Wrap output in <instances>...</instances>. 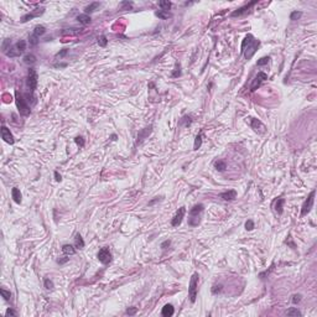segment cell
Segmentation results:
<instances>
[{"label":"cell","mask_w":317,"mask_h":317,"mask_svg":"<svg viewBox=\"0 0 317 317\" xmlns=\"http://www.w3.org/2000/svg\"><path fill=\"white\" fill-rule=\"evenodd\" d=\"M259 46H260V41L257 40L253 35H247L245 37H244L243 42H242V47H240L242 50H240V52L244 55L245 60L249 61L254 56V53L257 52V50H258Z\"/></svg>","instance_id":"6da1fadb"},{"label":"cell","mask_w":317,"mask_h":317,"mask_svg":"<svg viewBox=\"0 0 317 317\" xmlns=\"http://www.w3.org/2000/svg\"><path fill=\"white\" fill-rule=\"evenodd\" d=\"M27 99H25V97L20 93L19 91L15 92V102H16V107L19 109V113L21 114L22 117H29L31 113L30 105L27 104Z\"/></svg>","instance_id":"7a4b0ae2"},{"label":"cell","mask_w":317,"mask_h":317,"mask_svg":"<svg viewBox=\"0 0 317 317\" xmlns=\"http://www.w3.org/2000/svg\"><path fill=\"white\" fill-rule=\"evenodd\" d=\"M205 209V206L202 203L195 205L192 208L190 209V217H188V224L191 227H197L200 224V219H201V214Z\"/></svg>","instance_id":"3957f363"},{"label":"cell","mask_w":317,"mask_h":317,"mask_svg":"<svg viewBox=\"0 0 317 317\" xmlns=\"http://www.w3.org/2000/svg\"><path fill=\"white\" fill-rule=\"evenodd\" d=\"M198 280H200L198 274L195 273V274L191 276L190 284H188V297H190V300H191V302H192V304L196 302V299H197V289H198Z\"/></svg>","instance_id":"277c9868"},{"label":"cell","mask_w":317,"mask_h":317,"mask_svg":"<svg viewBox=\"0 0 317 317\" xmlns=\"http://www.w3.org/2000/svg\"><path fill=\"white\" fill-rule=\"evenodd\" d=\"M315 196H316V191L313 190L311 193L309 195V197L306 198V201L302 205V209H301V217H305L306 214H309L310 211L312 209L313 207V202H315Z\"/></svg>","instance_id":"5b68a950"},{"label":"cell","mask_w":317,"mask_h":317,"mask_svg":"<svg viewBox=\"0 0 317 317\" xmlns=\"http://www.w3.org/2000/svg\"><path fill=\"white\" fill-rule=\"evenodd\" d=\"M37 79H39V76H37V72H36L35 68H29V73H27V86L30 88V92L31 94L35 92L36 87H37Z\"/></svg>","instance_id":"8992f818"},{"label":"cell","mask_w":317,"mask_h":317,"mask_svg":"<svg viewBox=\"0 0 317 317\" xmlns=\"http://www.w3.org/2000/svg\"><path fill=\"white\" fill-rule=\"evenodd\" d=\"M247 123H249V125L252 127V129H254V131H257L259 134H264L265 131H266V127H265L264 124L257 118L249 117V118H247Z\"/></svg>","instance_id":"52a82bcc"},{"label":"cell","mask_w":317,"mask_h":317,"mask_svg":"<svg viewBox=\"0 0 317 317\" xmlns=\"http://www.w3.org/2000/svg\"><path fill=\"white\" fill-rule=\"evenodd\" d=\"M97 258L102 264H109L112 261V253H110V250H109V248L104 247V248L99 249V252H98V254H97Z\"/></svg>","instance_id":"ba28073f"},{"label":"cell","mask_w":317,"mask_h":317,"mask_svg":"<svg viewBox=\"0 0 317 317\" xmlns=\"http://www.w3.org/2000/svg\"><path fill=\"white\" fill-rule=\"evenodd\" d=\"M265 79H268V75L265 73V72H259L250 84V92H255Z\"/></svg>","instance_id":"9c48e42d"},{"label":"cell","mask_w":317,"mask_h":317,"mask_svg":"<svg viewBox=\"0 0 317 317\" xmlns=\"http://www.w3.org/2000/svg\"><path fill=\"white\" fill-rule=\"evenodd\" d=\"M185 213H186V207H181V208H179V211L176 212L175 217L172 218V221H171V226L172 227H179L181 223H182Z\"/></svg>","instance_id":"30bf717a"},{"label":"cell","mask_w":317,"mask_h":317,"mask_svg":"<svg viewBox=\"0 0 317 317\" xmlns=\"http://www.w3.org/2000/svg\"><path fill=\"white\" fill-rule=\"evenodd\" d=\"M44 11H45V9L44 8H40V9H35V10H32V11L31 13H27V14H25L24 16L20 19V22H26V21H29V20H31V19H34V18H37V16H40V15H42L44 14Z\"/></svg>","instance_id":"8fae6325"},{"label":"cell","mask_w":317,"mask_h":317,"mask_svg":"<svg viewBox=\"0 0 317 317\" xmlns=\"http://www.w3.org/2000/svg\"><path fill=\"white\" fill-rule=\"evenodd\" d=\"M1 138L5 143H8L10 145H13L15 143V140H14V136H13V134L11 131H10V129H8L5 125L1 127Z\"/></svg>","instance_id":"7c38bea8"},{"label":"cell","mask_w":317,"mask_h":317,"mask_svg":"<svg viewBox=\"0 0 317 317\" xmlns=\"http://www.w3.org/2000/svg\"><path fill=\"white\" fill-rule=\"evenodd\" d=\"M257 4V1H252V3H249V4H247V5H244V6H242V8H239V9H237L235 11H233L232 13V15L231 16L232 18H237V16H240V15H243V14H245L247 11L249 9H250L253 5H255Z\"/></svg>","instance_id":"4fadbf2b"},{"label":"cell","mask_w":317,"mask_h":317,"mask_svg":"<svg viewBox=\"0 0 317 317\" xmlns=\"http://www.w3.org/2000/svg\"><path fill=\"white\" fill-rule=\"evenodd\" d=\"M219 197H221L222 200H224V201H233V200L237 198V191L235 190H229V191H227V192H223V193H221Z\"/></svg>","instance_id":"5bb4252c"},{"label":"cell","mask_w":317,"mask_h":317,"mask_svg":"<svg viewBox=\"0 0 317 317\" xmlns=\"http://www.w3.org/2000/svg\"><path fill=\"white\" fill-rule=\"evenodd\" d=\"M174 313H175V309H174V306L171 305V304L165 305L164 307H162V311H161V315H162L164 317H170V316H172Z\"/></svg>","instance_id":"9a60e30c"},{"label":"cell","mask_w":317,"mask_h":317,"mask_svg":"<svg viewBox=\"0 0 317 317\" xmlns=\"http://www.w3.org/2000/svg\"><path fill=\"white\" fill-rule=\"evenodd\" d=\"M11 197H13V200L16 202L18 205L21 203V198H22V196H21V192H20V190L18 188V187H14V188L11 190Z\"/></svg>","instance_id":"2e32d148"},{"label":"cell","mask_w":317,"mask_h":317,"mask_svg":"<svg viewBox=\"0 0 317 317\" xmlns=\"http://www.w3.org/2000/svg\"><path fill=\"white\" fill-rule=\"evenodd\" d=\"M62 253L66 254V255H73V254H76V248L75 245H71V244H65L62 247Z\"/></svg>","instance_id":"e0dca14e"},{"label":"cell","mask_w":317,"mask_h":317,"mask_svg":"<svg viewBox=\"0 0 317 317\" xmlns=\"http://www.w3.org/2000/svg\"><path fill=\"white\" fill-rule=\"evenodd\" d=\"M284 205H285V198H278L276 202H275V211L278 212V214H283Z\"/></svg>","instance_id":"ac0fdd59"},{"label":"cell","mask_w":317,"mask_h":317,"mask_svg":"<svg viewBox=\"0 0 317 317\" xmlns=\"http://www.w3.org/2000/svg\"><path fill=\"white\" fill-rule=\"evenodd\" d=\"M91 16L89 15H87V14H81L77 16V21H78L79 24L82 25H88V24H91Z\"/></svg>","instance_id":"d6986e66"},{"label":"cell","mask_w":317,"mask_h":317,"mask_svg":"<svg viewBox=\"0 0 317 317\" xmlns=\"http://www.w3.org/2000/svg\"><path fill=\"white\" fill-rule=\"evenodd\" d=\"M75 248L76 249H83L84 248V240L81 234H76L75 237Z\"/></svg>","instance_id":"ffe728a7"},{"label":"cell","mask_w":317,"mask_h":317,"mask_svg":"<svg viewBox=\"0 0 317 317\" xmlns=\"http://www.w3.org/2000/svg\"><path fill=\"white\" fill-rule=\"evenodd\" d=\"M45 32H46V27L44 26V25H36V26L34 27V32L32 34L40 39V36L45 35Z\"/></svg>","instance_id":"44dd1931"},{"label":"cell","mask_w":317,"mask_h":317,"mask_svg":"<svg viewBox=\"0 0 317 317\" xmlns=\"http://www.w3.org/2000/svg\"><path fill=\"white\" fill-rule=\"evenodd\" d=\"M214 167L217 171H219V172H223L226 169H227V162L226 161H223V160H218L214 162Z\"/></svg>","instance_id":"7402d4cb"},{"label":"cell","mask_w":317,"mask_h":317,"mask_svg":"<svg viewBox=\"0 0 317 317\" xmlns=\"http://www.w3.org/2000/svg\"><path fill=\"white\" fill-rule=\"evenodd\" d=\"M99 5H101L99 3H92V4H89L88 6H86V9H84V14H87V15L92 14L93 11H96V9L99 8Z\"/></svg>","instance_id":"603a6c76"},{"label":"cell","mask_w":317,"mask_h":317,"mask_svg":"<svg viewBox=\"0 0 317 317\" xmlns=\"http://www.w3.org/2000/svg\"><path fill=\"white\" fill-rule=\"evenodd\" d=\"M15 48H16L20 53H22L25 50H26V41L25 40H20L15 44Z\"/></svg>","instance_id":"cb8c5ba5"},{"label":"cell","mask_w":317,"mask_h":317,"mask_svg":"<svg viewBox=\"0 0 317 317\" xmlns=\"http://www.w3.org/2000/svg\"><path fill=\"white\" fill-rule=\"evenodd\" d=\"M1 48H3V52L6 55L9 51H10V48H11V41H10L9 39L4 40L3 41V45H1Z\"/></svg>","instance_id":"d4e9b609"},{"label":"cell","mask_w":317,"mask_h":317,"mask_svg":"<svg viewBox=\"0 0 317 317\" xmlns=\"http://www.w3.org/2000/svg\"><path fill=\"white\" fill-rule=\"evenodd\" d=\"M159 6L161 8V10H164V11H169V10L171 9V6H172V4H171L169 0H166V1H160Z\"/></svg>","instance_id":"484cf974"},{"label":"cell","mask_w":317,"mask_h":317,"mask_svg":"<svg viewBox=\"0 0 317 317\" xmlns=\"http://www.w3.org/2000/svg\"><path fill=\"white\" fill-rule=\"evenodd\" d=\"M24 62L26 65H34L35 62H36V57L32 55V53H30V55H26L24 57Z\"/></svg>","instance_id":"4316f807"},{"label":"cell","mask_w":317,"mask_h":317,"mask_svg":"<svg viewBox=\"0 0 317 317\" xmlns=\"http://www.w3.org/2000/svg\"><path fill=\"white\" fill-rule=\"evenodd\" d=\"M155 15L159 18V19H162V20H166V19H169L171 15L169 14V11H164V10H159V11L155 13Z\"/></svg>","instance_id":"83f0119b"},{"label":"cell","mask_w":317,"mask_h":317,"mask_svg":"<svg viewBox=\"0 0 317 317\" xmlns=\"http://www.w3.org/2000/svg\"><path fill=\"white\" fill-rule=\"evenodd\" d=\"M202 136H203V135H202V133H200V134L196 136V139H195V145H193V149H195V150H198V149L201 148V145H202Z\"/></svg>","instance_id":"f1b7e54d"},{"label":"cell","mask_w":317,"mask_h":317,"mask_svg":"<svg viewBox=\"0 0 317 317\" xmlns=\"http://www.w3.org/2000/svg\"><path fill=\"white\" fill-rule=\"evenodd\" d=\"M191 123H192V120H191V118L190 117H182L180 119V125H185V127H190L191 125Z\"/></svg>","instance_id":"f546056e"},{"label":"cell","mask_w":317,"mask_h":317,"mask_svg":"<svg viewBox=\"0 0 317 317\" xmlns=\"http://www.w3.org/2000/svg\"><path fill=\"white\" fill-rule=\"evenodd\" d=\"M286 315L287 316H302V313L300 312V311L297 309H295V307H291L286 311Z\"/></svg>","instance_id":"4dcf8cb0"},{"label":"cell","mask_w":317,"mask_h":317,"mask_svg":"<svg viewBox=\"0 0 317 317\" xmlns=\"http://www.w3.org/2000/svg\"><path fill=\"white\" fill-rule=\"evenodd\" d=\"M98 45L101 46V47H105V46L108 45V39L105 37L104 35H102L98 37Z\"/></svg>","instance_id":"1f68e13d"},{"label":"cell","mask_w":317,"mask_h":317,"mask_svg":"<svg viewBox=\"0 0 317 317\" xmlns=\"http://www.w3.org/2000/svg\"><path fill=\"white\" fill-rule=\"evenodd\" d=\"M20 55H21V53H20L19 51H18L16 48H15V46H14V47L10 48V51H9V52L6 53V56H8V57H18V56H20Z\"/></svg>","instance_id":"d6a6232c"},{"label":"cell","mask_w":317,"mask_h":317,"mask_svg":"<svg viewBox=\"0 0 317 317\" xmlns=\"http://www.w3.org/2000/svg\"><path fill=\"white\" fill-rule=\"evenodd\" d=\"M29 44H30V46H36V45L39 44V37H37V36H35L34 34L30 35V37H29Z\"/></svg>","instance_id":"836d02e7"},{"label":"cell","mask_w":317,"mask_h":317,"mask_svg":"<svg viewBox=\"0 0 317 317\" xmlns=\"http://www.w3.org/2000/svg\"><path fill=\"white\" fill-rule=\"evenodd\" d=\"M44 285H45V287L47 289V290L53 289V281H52V280H50L48 278H45V280H44Z\"/></svg>","instance_id":"e575fe53"},{"label":"cell","mask_w":317,"mask_h":317,"mask_svg":"<svg viewBox=\"0 0 317 317\" xmlns=\"http://www.w3.org/2000/svg\"><path fill=\"white\" fill-rule=\"evenodd\" d=\"M0 292H1L3 297L6 300V301H9L10 297H11V292H10V291H8V290H5V289H0Z\"/></svg>","instance_id":"d590c367"},{"label":"cell","mask_w":317,"mask_h":317,"mask_svg":"<svg viewBox=\"0 0 317 317\" xmlns=\"http://www.w3.org/2000/svg\"><path fill=\"white\" fill-rule=\"evenodd\" d=\"M301 16H302V13L301 11H292L290 14V20H299Z\"/></svg>","instance_id":"8d00e7d4"},{"label":"cell","mask_w":317,"mask_h":317,"mask_svg":"<svg viewBox=\"0 0 317 317\" xmlns=\"http://www.w3.org/2000/svg\"><path fill=\"white\" fill-rule=\"evenodd\" d=\"M269 60H270V57H269V56H264V57H261V58L257 62V65H258V66H264V65H266V63H268Z\"/></svg>","instance_id":"74e56055"},{"label":"cell","mask_w":317,"mask_h":317,"mask_svg":"<svg viewBox=\"0 0 317 317\" xmlns=\"http://www.w3.org/2000/svg\"><path fill=\"white\" fill-rule=\"evenodd\" d=\"M172 77H179V76H181V66H180V63H176V68H175V71L172 72V75H171Z\"/></svg>","instance_id":"f35d334b"},{"label":"cell","mask_w":317,"mask_h":317,"mask_svg":"<svg viewBox=\"0 0 317 317\" xmlns=\"http://www.w3.org/2000/svg\"><path fill=\"white\" fill-rule=\"evenodd\" d=\"M75 143L78 145L79 148H83L84 146V139H83L82 136H76V139H75Z\"/></svg>","instance_id":"ab89813d"},{"label":"cell","mask_w":317,"mask_h":317,"mask_svg":"<svg viewBox=\"0 0 317 317\" xmlns=\"http://www.w3.org/2000/svg\"><path fill=\"white\" fill-rule=\"evenodd\" d=\"M222 290H223V286H222V285H213L212 292H213V294H219V292H222Z\"/></svg>","instance_id":"60d3db41"},{"label":"cell","mask_w":317,"mask_h":317,"mask_svg":"<svg viewBox=\"0 0 317 317\" xmlns=\"http://www.w3.org/2000/svg\"><path fill=\"white\" fill-rule=\"evenodd\" d=\"M245 229L247 231H253L254 229V222L252 219H248L245 222Z\"/></svg>","instance_id":"b9f144b4"},{"label":"cell","mask_w":317,"mask_h":317,"mask_svg":"<svg viewBox=\"0 0 317 317\" xmlns=\"http://www.w3.org/2000/svg\"><path fill=\"white\" fill-rule=\"evenodd\" d=\"M301 297H302V296H301L300 294H296V295H294L292 296V299H291V301H292V304H299L300 301H301Z\"/></svg>","instance_id":"7bdbcfd3"},{"label":"cell","mask_w":317,"mask_h":317,"mask_svg":"<svg viewBox=\"0 0 317 317\" xmlns=\"http://www.w3.org/2000/svg\"><path fill=\"white\" fill-rule=\"evenodd\" d=\"M67 52H68V50H67V48H63V50L60 51V52L56 55V57H57V58H58V57H60V58H62V57H65V56L67 55Z\"/></svg>","instance_id":"ee69618b"},{"label":"cell","mask_w":317,"mask_h":317,"mask_svg":"<svg viewBox=\"0 0 317 317\" xmlns=\"http://www.w3.org/2000/svg\"><path fill=\"white\" fill-rule=\"evenodd\" d=\"M136 307H129L128 310H127V315H129V316H133V315H135L136 313Z\"/></svg>","instance_id":"f6af8a7d"},{"label":"cell","mask_w":317,"mask_h":317,"mask_svg":"<svg viewBox=\"0 0 317 317\" xmlns=\"http://www.w3.org/2000/svg\"><path fill=\"white\" fill-rule=\"evenodd\" d=\"M5 315H6V316H16V312H15L14 310H11V309H8L6 312H5Z\"/></svg>","instance_id":"bcb514c9"},{"label":"cell","mask_w":317,"mask_h":317,"mask_svg":"<svg viewBox=\"0 0 317 317\" xmlns=\"http://www.w3.org/2000/svg\"><path fill=\"white\" fill-rule=\"evenodd\" d=\"M70 260V258H62V259H57V263L58 264H65Z\"/></svg>","instance_id":"7dc6e473"},{"label":"cell","mask_w":317,"mask_h":317,"mask_svg":"<svg viewBox=\"0 0 317 317\" xmlns=\"http://www.w3.org/2000/svg\"><path fill=\"white\" fill-rule=\"evenodd\" d=\"M55 179H56V181H58V182H61V181H62V177H61V175L58 174V171H55Z\"/></svg>","instance_id":"c3c4849f"},{"label":"cell","mask_w":317,"mask_h":317,"mask_svg":"<svg viewBox=\"0 0 317 317\" xmlns=\"http://www.w3.org/2000/svg\"><path fill=\"white\" fill-rule=\"evenodd\" d=\"M170 244H171L170 240H165L162 244H161V248H162V249H166V247H170Z\"/></svg>","instance_id":"681fc988"},{"label":"cell","mask_w":317,"mask_h":317,"mask_svg":"<svg viewBox=\"0 0 317 317\" xmlns=\"http://www.w3.org/2000/svg\"><path fill=\"white\" fill-rule=\"evenodd\" d=\"M286 243H289L290 245H291V248H294V249H295V244H294L292 242H291V237H290V235H289V239L286 240Z\"/></svg>","instance_id":"f907efd6"},{"label":"cell","mask_w":317,"mask_h":317,"mask_svg":"<svg viewBox=\"0 0 317 317\" xmlns=\"http://www.w3.org/2000/svg\"><path fill=\"white\" fill-rule=\"evenodd\" d=\"M117 138H118V136H117V135H115V134H113V135H112V136H110V139L113 140V141H115V140H117Z\"/></svg>","instance_id":"816d5d0a"}]
</instances>
